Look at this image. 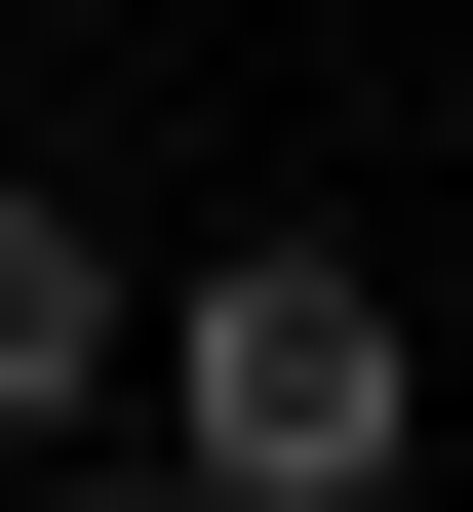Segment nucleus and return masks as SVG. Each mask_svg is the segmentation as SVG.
I'll return each mask as SVG.
<instances>
[{
    "mask_svg": "<svg viewBox=\"0 0 473 512\" xmlns=\"http://www.w3.org/2000/svg\"><path fill=\"white\" fill-rule=\"evenodd\" d=\"M395 434H434V355H395L355 237H237L198 316H158V473L198 512H395Z\"/></svg>",
    "mask_w": 473,
    "mask_h": 512,
    "instance_id": "nucleus-1",
    "label": "nucleus"
},
{
    "mask_svg": "<svg viewBox=\"0 0 473 512\" xmlns=\"http://www.w3.org/2000/svg\"><path fill=\"white\" fill-rule=\"evenodd\" d=\"M40 512H198V473H40Z\"/></svg>",
    "mask_w": 473,
    "mask_h": 512,
    "instance_id": "nucleus-3",
    "label": "nucleus"
},
{
    "mask_svg": "<svg viewBox=\"0 0 473 512\" xmlns=\"http://www.w3.org/2000/svg\"><path fill=\"white\" fill-rule=\"evenodd\" d=\"M79 394H119V237H79V197H0V434H79Z\"/></svg>",
    "mask_w": 473,
    "mask_h": 512,
    "instance_id": "nucleus-2",
    "label": "nucleus"
}]
</instances>
